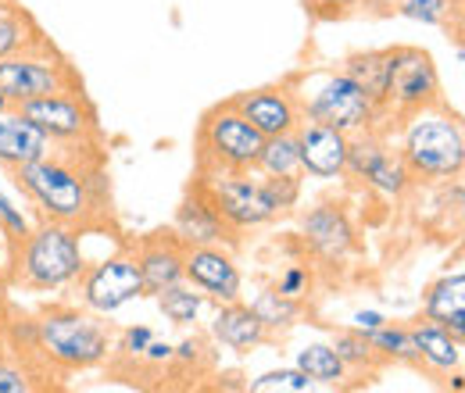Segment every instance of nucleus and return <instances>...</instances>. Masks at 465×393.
<instances>
[{"label":"nucleus","mask_w":465,"mask_h":393,"mask_svg":"<svg viewBox=\"0 0 465 393\" xmlns=\"http://www.w3.org/2000/svg\"><path fill=\"white\" fill-rule=\"evenodd\" d=\"M18 193L36 208V219L75 225L83 232L112 222V182L101 143L54 147V154L7 172Z\"/></svg>","instance_id":"1"},{"label":"nucleus","mask_w":465,"mask_h":393,"mask_svg":"<svg viewBox=\"0 0 465 393\" xmlns=\"http://www.w3.org/2000/svg\"><path fill=\"white\" fill-rule=\"evenodd\" d=\"M83 229L64 222H33L29 236L7 247V282L29 293H58L72 290L86 272Z\"/></svg>","instance_id":"2"},{"label":"nucleus","mask_w":465,"mask_h":393,"mask_svg":"<svg viewBox=\"0 0 465 393\" xmlns=\"http://www.w3.org/2000/svg\"><path fill=\"white\" fill-rule=\"evenodd\" d=\"M36 326H40L36 354L58 376L90 372L112 361L115 333L104 322V315H94L79 304H51L36 315Z\"/></svg>","instance_id":"3"},{"label":"nucleus","mask_w":465,"mask_h":393,"mask_svg":"<svg viewBox=\"0 0 465 393\" xmlns=\"http://www.w3.org/2000/svg\"><path fill=\"white\" fill-rule=\"evenodd\" d=\"M401 158L415 182H455L465 169L462 118L437 101L401 122Z\"/></svg>","instance_id":"4"},{"label":"nucleus","mask_w":465,"mask_h":393,"mask_svg":"<svg viewBox=\"0 0 465 393\" xmlns=\"http://www.w3.org/2000/svg\"><path fill=\"white\" fill-rule=\"evenodd\" d=\"M287 86L297 97L301 118H315L326 122L341 133H365V129H391L383 108L358 86L351 83L341 68H312V72H297L287 79Z\"/></svg>","instance_id":"5"},{"label":"nucleus","mask_w":465,"mask_h":393,"mask_svg":"<svg viewBox=\"0 0 465 393\" xmlns=\"http://www.w3.org/2000/svg\"><path fill=\"white\" fill-rule=\"evenodd\" d=\"M262 143H265V136L236 112L230 101L215 104L212 112H204L201 125H197V175L254 172Z\"/></svg>","instance_id":"6"},{"label":"nucleus","mask_w":465,"mask_h":393,"mask_svg":"<svg viewBox=\"0 0 465 393\" xmlns=\"http://www.w3.org/2000/svg\"><path fill=\"white\" fill-rule=\"evenodd\" d=\"M72 86H79V75L54 51V44L47 36L40 44L18 51V54L0 57V93L11 101V108H22L36 97L72 90Z\"/></svg>","instance_id":"7"},{"label":"nucleus","mask_w":465,"mask_h":393,"mask_svg":"<svg viewBox=\"0 0 465 393\" xmlns=\"http://www.w3.org/2000/svg\"><path fill=\"white\" fill-rule=\"evenodd\" d=\"M440 101V72L430 51L422 47H387V90H383V118L405 122L408 114L433 108Z\"/></svg>","instance_id":"8"},{"label":"nucleus","mask_w":465,"mask_h":393,"mask_svg":"<svg viewBox=\"0 0 465 393\" xmlns=\"http://www.w3.org/2000/svg\"><path fill=\"white\" fill-rule=\"evenodd\" d=\"M344 175L354 179L358 186L380 193V197H391V201H401L415 186L401 151H394V143H391V129L354 133L348 143V169H344Z\"/></svg>","instance_id":"9"},{"label":"nucleus","mask_w":465,"mask_h":393,"mask_svg":"<svg viewBox=\"0 0 465 393\" xmlns=\"http://www.w3.org/2000/svg\"><path fill=\"white\" fill-rule=\"evenodd\" d=\"M75 293H79V308H86L94 315H104V319L118 315L125 304L147 297L136 254L125 247L118 254H108V258L86 265V272L75 280Z\"/></svg>","instance_id":"10"},{"label":"nucleus","mask_w":465,"mask_h":393,"mask_svg":"<svg viewBox=\"0 0 465 393\" xmlns=\"http://www.w3.org/2000/svg\"><path fill=\"white\" fill-rule=\"evenodd\" d=\"M208 201L215 204V211L223 215V222L232 232H251V229H265L280 215L272 208V201L262 190V179H254V172H212V175H197Z\"/></svg>","instance_id":"11"},{"label":"nucleus","mask_w":465,"mask_h":393,"mask_svg":"<svg viewBox=\"0 0 465 393\" xmlns=\"http://www.w3.org/2000/svg\"><path fill=\"white\" fill-rule=\"evenodd\" d=\"M18 112L33 118L47 140L54 147H83V143H101V125H97V112L86 101L83 86L72 90H58L47 97H36L29 104H22Z\"/></svg>","instance_id":"12"},{"label":"nucleus","mask_w":465,"mask_h":393,"mask_svg":"<svg viewBox=\"0 0 465 393\" xmlns=\"http://www.w3.org/2000/svg\"><path fill=\"white\" fill-rule=\"evenodd\" d=\"M301 243L322 265H344L358 251V225L351 222L348 208L341 201H319L301 215Z\"/></svg>","instance_id":"13"},{"label":"nucleus","mask_w":465,"mask_h":393,"mask_svg":"<svg viewBox=\"0 0 465 393\" xmlns=\"http://www.w3.org/2000/svg\"><path fill=\"white\" fill-rule=\"evenodd\" d=\"M183 282L201 290L212 304L240 300L243 293V272L232 258V247L208 243V247H186L183 254Z\"/></svg>","instance_id":"14"},{"label":"nucleus","mask_w":465,"mask_h":393,"mask_svg":"<svg viewBox=\"0 0 465 393\" xmlns=\"http://www.w3.org/2000/svg\"><path fill=\"white\" fill-rule=\"evenodd\" d=\"M293 136H297V154H301V175L344 179L351 143L348 133H341V129H333L326 122H315V118H301Z\"/></svg>","instance_id":"15"},{"label":"nucleus","mask_w":465,"mask_h":393,"mask_svg":"<svg viewBox=\"0 0 465 393\" xmlns=\"http://www.w3.org/2000/svg\"><path fill=\"white\" fill-rule=\"evenodd\" d=\"M169 229L175 232V240H179L183 247H208V243L236 247V240H240L230 225L223 222V215L215 211V204L208 201L201 179L190 182V190H186V197L179 201L175 219Z\"/></svg>","instance_id":"16"},{"label":"nucleus","mask_w":465,"mask_h":393,"mask_svg":"<svg viewBox=\"0 0 465 393\" xmlns=\"http://www.w3.org/2000/svg\"><path fill=\"white\" fill-rule=\"evenodd\" d=\"M236 112L243 114L262 136H280V133H293L301 122V108L297 97L287 83H269V86H254L243 90L230 101Z\"/></svg>","instance_id":"17"},{"label":"nucleus","mask_w":465,"mask_h":393,"mask_svg":"<svg viewBox=\"0 0 465 393\" xmlns=\"http://www.w3.org/2000/svg\"><path fill=\"white\" fill-rule=\"evenodd\" d=\"M136 254V265H140V276H143V290L154 297L158 290L183 282V254L186 247L175 240L173 229H154L147 236H140L133 247Z\"/></svg>","instance_id":"18"},{"label":"nucleus","mask_w":465,"mask_h":393,"mask_svg":"<svg viewBox=\"0 0 465 393\" xmlns=\"http://www.w3.org/2000/svg\"><path fill=\"white\" fill-rule=\"evenodd\" d=\"M47 154H54V143L33 118H25L18 108L0 114V169H22Z\"/></svg>","instance_id":"19"},{"label":"nucleus","mask_w":465,"mask_h":393,"mask_svg":"<svg viewBox=\"0 0 465 393\" xmlns=\"http://www.w3.org/2000/svg\"><path fill=\"white\" fill-rule=\"evenodd\" d=\"M208 337L215 339L219 347L232 350V354H251L254 347L272 339L243 300H226V304L215 308V315L208 322Z\"/></svg>","instance_id":"20"},{"label":"nucleus","mask_w":465,"mask_h":393,"mask_svg":"<svg viewBox=\"0 0 465 393\" xmlns=\"http://www.w3.org/2000/svg\"><path fill=\"white\" fill-rule=\"evenodd\" d=\"M408 329H411L415 350H419V368H426L433 376H451L462 368V337L448 333L440 322H430V319H419Z\"/></svg>","instance_id":"21"},{"label":"nucleus","mask_w":465,"mask_h":393,"mask_svg":"<svg viewBox=\"0 0 465 393\" xmlns=\"http://www.w3.org/2000/svg\"><path fill=\"white\" fill-rule=\"evenodd\" d=\"M422 319L440 322L448 333L465 339V272H444L433 280L422 293Z\"/></svg>","instance_id":"22"},{"label":"nucleus","mask_w":465,"mask_h":393,"mask_svg":"<svg viewBox=\"0 0 465 393\" xmlns=\"http://www.w3.org/2000/svg\"><path fill=\"white\" fill-rule=\"evenodd\" d=\"M247 308L254 311V319L265 326L269 337H287L304 319V300H293L287 293H280L276 286H265L262 293H254Z\"/></svg>","instance_id":"23"},{"label":"nucleus","mask_w":465,"mask_h":393,"mask_svg":"<svg viewBox=\"0 0 465 393\" xmlns=\"http://www.w3.org/2000/svg\"><path fill=\"white\" fill-rule=\"evenodd\" d=\"M293 365L319 387V390H341L348 387L351 372L348 365L337 358V350L330 343H304L297 354H293Z\"/></svg>","instance_id":"24"},{"label":"nucleus","mask_w":465,"mask_h":393,"mask_svg":"<svg viewBox=\"0 0 465 393\" xmlns=\"http://www.w3.org/2000/svg\"><path fill=\"white\" fill-rule=\"evenodd\" d=\"M51 379H58L54 368H47L40 358H18L0 350V393H33L54 387Z\"/></svg>","instance_id":"25"},{"label":"nucleus","mask_w":465,"mask_h":393,"mask_svg":"<svg viewBox=\"0 0 465 393\" xmlns=\"http://www.w3.org/2000/svg\"><path fill=\"white\" fill-rule=\"evenodd\" d=\"M44 40V29L18 0H0V57L18 54Z\"/></svg>","instance_id":"26"},{"label":"nucleus","mask_w":465,"mask_h":393,"mask_svg":"<svg viewBox=\"0 0 465 393\" xmlns=\"http://www.w3.org/2000/svg\"><path fill=\"white\" fill-rule=\"evenodd\" d=\"M154 304L165 315V322H173L175 329H190L204 315L208 297L201 290H193L190 282H175V286H165L154 293Z\"/></svg>","instance_id":"27"},{"label":"nucleus","mask_w":465,"mask_h":393,"mask_svg":"<svg viewBox=\"0 0 465 393\" xmlns=\"http://www.w3.org/2000/svg\"><path fill=\"white\" fill-rule=\"evenodd\" d=\"M351 83H358L376 104H383V90H387V51H354L337 64Z\"/></svg>","instance_id":"28"},{"label":"nucleus","mask_w":465,"mask_h":393,"mask_svg":"<svg viewBox=\"0 0 465 393\" xmlns=\"http://www.w3.org/2000/svg\"><path fill=\"white\" fill-rule=\"evenodd\" d=\"M330 347L337 350V358L348 365L351 376H361V372H369V376H376L380 368H383V358L372 350V343L365 333H358V329H333V339H330Z\"/></svg>","instance_id":"29"},{"label":"nucleus","mask_w":465,"mask_h":393,"mask_svg":"<svg viewBox=\"0 0 465 393\" xmlns=\"http://www.w3.org/2000/svg\"><path fill=\"white\" fill-rule=\"evenodd\" d=\"M372 350L383 358V365H411L419 368V350H415V339L408 326H394V322H383L380 329L365 333Z\"/></svg>","instance_id":"30"},{"label":"nucleus","mask_w":465,"mask_h":393,"mask_svg":"<svg viewBox=\"0 0 465 393\" xmlns=\"http://www.w3.org/2000/svg\"><path fill=\"white\" fill-rule=\"evenodd\" d=\"M258 175H301V154H297V136L280 133V136H265L262 154L254 162Z\"/></svg>","instance_id":"31"},{"label":"nucleus","mask_w":465,"mask_h":393,"mask_svg":"<svg viewBox=\"0 0 465 393\" xmlns=\"http://www.w3.org/2000/svg\"><path fill=\"white\" fill-rule=\"evenodd\" d=\"M36 347H40L36 315L18 311V308H7V326H4V347H0V350L18 354V358H40Z\"/></svg>","instance_id":"32"},{"label":"nucleus","mask_w":465,"mask_h":393,"mask_svg":"<svg viewBox=\"0 0 465 393\" xmlns=\"http://www.w3.org/2000/svg\"><path fill=\"white\" fill-rule=\"evenodd\" d=\"M401 18L422 25H451V18L462 15V0H391Z\"/></svg>","instance_id":"33"},{"label":"nucleus","mask_w":465,"mask_h":393,"mask_svg":"<svg viewBox=\"0 0 465 393\" xmlns=\"http://www.w3.org/2000/svg\"><path fill=\"white\" fill-rule=\"evenodd\" d=\"M243 390H251V393H315L319 387H315L297 365H291V368H272V372H262V376L247 379Z\"/></svg>","instance_id":"34"},{"label":"nucleus","mask_w":465,"mask_h":393,"mask_svg":"<svg viewBox=\"0 0 465 393\" xmlns=\"http://www.w3.org/2000/svg\"><path fill=\"white\" fill-rule=\"evenodd\" d=\"M262 190L272 201V208H276L280 219L291 215L293 208L301 204V175H262Z\"/></svg>","instance_id":"35"},{"label":"nucleus","mask_w":465,"mask_h":393,"mask_svg":"<svg viewBox=\"0 0 465 393\" xmlns=\"http://www.w3.org/2000/svg\"><path fill=\"white\" fill-rule=\"evenodd\" d=\"M272 286L280 290V293H287L293 300H312V293H315V272H312V265H304V261H297V265H287Z\"/></svg>","instance_id":"36"},{"label":"nucleus","mask_w":465,"mask_h":393,"mask_svg":"<svg viewBox=\"0 0 465 393\" xmlns=\"http://www.w3.org/2000/svg\"><path fill=\"white\" fill-rule=\"evenodd\" d=\"M0 229H4V236H7V247H15L18 240H25L29 229H33V219H29V215L22 211V204L11 201L4 190H0Z\"/></svg>","instance_id":"37"},{"label":"nucleus","mask_w":465,"mask_h":393,"mask_svg":"<svg viewBox=\"0 0 465 393\" xmlns=\"http://www.w3.org/2000/svg\"><path fill=\"white\" fill-rule=\"evenodd\" d=\"M173 365L179 368H204V365H212V347H208V339L204 337H183L179 343H173Z\"/></svg>","instance_id":"38"},{"label":"nucleus","mask_w":465,"mask_h":393,"mask_svg":"<svg viewBox=\"0 0 465 393\" xmlns=\"http://www.w3.org/2000/svg\"><path fill=\"white\" fill-rule=\"evenodd\" d=\"M129 365H140V368H147V372H165V368L173 365V343L154 337L140 350V358H133Z\"/></svg>","instance_id":"39"},{"label":"nucleus","mask_w":465,"mask_h":393,"mask_svg":"<svg viewBox=\"0 0 465 393\" xmlns=\"http://www.w3.org/2000/svg\"><path fill=\"white\" fill-rule=\"evenodd\" d=\"M154 339V329L151 326H129L122 339H118V347H112V354L122 358V361H133V358H140V350L147 347Z\"/></svg>","instance_id":"40"},{"label":"nucleus","mask_w":465,"mask_h":393,"mask_svg":"<svg viewBox=\"0 0 465 393\" xmlns=\"http://www.w3.org/2000/svg\"><path fill=\"white\" fill-rule=\"evenodd\" d=\"M383 322H391L383 311H354L348 326H351V329H358V333H372V329H380Z\"/></svg>","instance_id":"41"},{"label":"nucleus","mask_w":465,"mask_h":393,"mask_svg":"<svg viewBox=\"0 0 465 393\" xmlns=\"http://www.w3.org/2000/svg\"><path fill=\"white\" fill-rule=\"evenodd\" d=\"M7 308H11V304H7L4 297H0V347H4V326H7Z\"/></svg>","instance_id":"42"},{"label":"nucleus","mask_w":465,"mask_h":393,"mask_svg":"<svg viewBox=\"0 0 465 393\" xmlns=\"http://www.w3.org/2000/svg\"><path fill=\"white\" fill-rule=\"evenodd\" d=\"M4 112H11V101H7L4 93H0V114H4Z\"/></svg>","instance_id":"43"},{"label":"nucleus","mask_w":465,"mask_h":393,"mask_svg":"<svg viewBox=\"0 0 465 393\" xmlns=\"http://www.w3.org/2000/svg\"><path fill=\"white\" fill-rule=\"evenodd\" d=\"M0 247H7V236H4V229H0Z\"/></svg>","instance_id":"44"}]
</instances>
